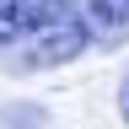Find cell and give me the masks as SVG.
I'll return each instance as SVG.
<instances>
[{
	"instance_id": "3957f363",
	"label": "cell",
	"mask_w": 129,
	"mask_h": 129,
	"mask_svg": "<svg viewBox=\"0 0 129 129\" xmlns=\"http://www.w3.org/2000/svg\"><path fill=\"white\" fill-rule=\"evenodd\" d=\"M0 129H48V113L38 102H6L0 108Z\"/></svg>"
},
{
	"instance_id": "277c9868",
	"label": "cell",
	"mask_w": 129,
	"mask_h": 129,
	"mask_svg": "<svg viewBox=\"0 0 129 129\" xmlns=\"http://www.w3.org/2000/svg\"><path fill=\"white\" fill-rule=\"evenodd\" d=\"M118 118H124V124H129V70H124V75H118Z\"/></svg>"
},
{
	"instance_id": "7a4b0ae2",
	"label": "cell",
	"mask_w": 129,
	"mask_h": 129,
	"mask_svg": "<svg viewBox=\"0 0 129 129\" xmlns=\"http://www.w3.org/2000/svg\"><path fill=\"white\" fill-rule=\"evenodd\" d=\"M32 22H38V0H0V54L22 43Z\"/></svg>"
},
{
	"instance_id": "6da1fadb",
	"label": "cell",
	"mask_w": 129,
	"mask_h": 129,
	"mask_svg": "<svg viewBox=\"0 0 129 129\" xmlns=\"http://www.w3.org/2000/svg\"><path fill=\"white\" fill-rule=\"evenodd\" d=\"M70 11L81 16L91 48H124L129 43V0H70Z\"/></svg>"
}]
</instances>
